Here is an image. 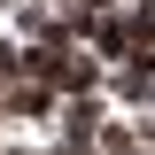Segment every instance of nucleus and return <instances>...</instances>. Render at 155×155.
I'll use <instances>...</instances> for the list:
<instances>
[{
	"instance_id": "nucleus-3",
	"label": "nucleus",
	"mask_w": 155,
	"mask_h": 155,
	"mask_svg": "<svg viewBox=\"0 0 155 155\" xmlns=\"http://www.w3.org/2000/svg\"><path fill=\"white\" fill-rule=\"evenodd\" d=\"M16 31H31V39H47V31H54L47 0H16Z\"/></svg>"
},
{
	"instance_id": "nucleus-2",
	"label": "nucleus",
	"mask_w": 155,
	"mask_h": 155,
	"mask_svg": "<svg viewBox=\"0 0 155 155\" xmlns=\"http://www.w3.org/2000/svg\"><path fill=\"white\" fill-rule=\"evenodd\" d=\"M93 155H140V132H132V124H109V116H101V132H93Z\"/></svg>"
},
{
	"instance_id": "nucleus-4",
	"label": "nucleus",
	"mask_w": 155,
	"mask_h": 155,
	"mask_svg": "<svg viewBox=\"0 0 155 155\" xmlns=\"http://www.w3.org/2000/svg\"><path fill=\"white\" fill-rule=\"evenodd\" d=\"M132 132H140V147H155V101H147V116H140Z\"/></svg>"
},
{
	"instance_id": "nucleus-1",
	"label": "nucleus",
	"mask_w": 155,
	"mask_h": 155,
	"mask_svg": "<svg viewBox=\"0 0 155 155\" xmlns=\"http://www.w3.org/2000/svg\"><path fill=\"white\" fill-rule=\"evenodd\" d=\"M101 85H109L116 101L147 109V101H155V47H132V54H116L109 70H101Z\"/></svg>"
},
{
	"instance_id": "nucleus-5",
	"label": "nucleus",
	"mask_w": 155,
	"mask_h": 155,
	"mask_svg": "<svg viewBox=\"0 0 155 155\" xmlns=\"http://www.w3.org/2000/svg\"><path fill=\"white\" fill-rule=\"evenodd\" d=\"M0 155H39V147H0Z\"/></svg>"
}]
</instances>
